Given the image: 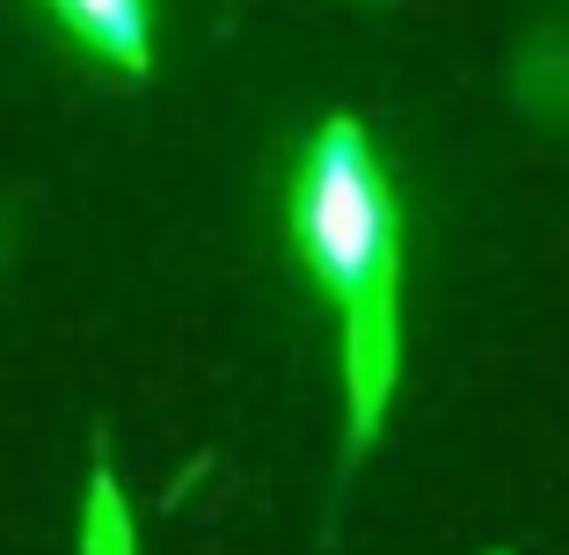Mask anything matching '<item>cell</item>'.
Instances as JSON below:
<instances>
[{"mask_svg":"<svg viewBox=\"0 0 569 555\" xmlns=\"http://www.w3.org/2000/svg\"><path fill=\"white\" fill-rule=\"evenodd\" d=\"M292 241L336 315L343 366V460L372 454L402 380V212L358 118H321L292 169Z\"/></svg>","mask_w":569,"mask_h":555,"instance_id":"1","label":"cell"},{"mask_svg":"<svg viewBox=\"0 0 569 555\" xmlns=\"http://www.w3.org/2000/svg\"><path fill=\"white\" fill-rule=\"evenodd\" d=\"M30 8L88 67L118 73V81L153 73V0H30Z\"/></svg>","mask_w":569,"mask_h":555,"instance_id":"2","label":"cell"},{"mask_svg":"<svg viewBox=\"0 0 569 555\" xmlns=\"http://www.w3.org/2000/svg\"><path fill=\"white\" fill-rule=\"evenodd\" d=\"M81 555H139V526H132V505L118 489V468L96 454L88 468V505H81Z\"/></svg>","mask_w":569,"mask_h":555,"instance_id":"3","label":"cell"}]
</instances>
